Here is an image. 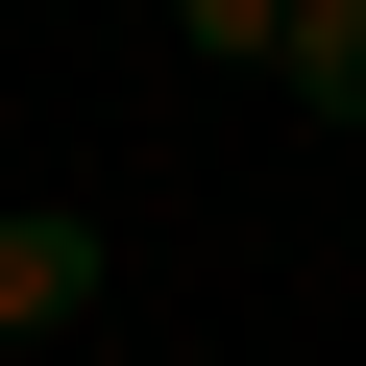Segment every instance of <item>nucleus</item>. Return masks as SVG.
Wrapping results in <instances>:
<instances>
[{
	"label": "nucleus",
	"mask_w": 366,
	"mask_h": 366,
	"mask_svg": "<svg viewBox=\"0 0 366 366\" xmlns=\"http://www.w3.org/2000/svg\"><path fill=\"white\" fill-rule=\"evenodd\" d=\"M98 269H122V244H98L74 196H0V342H74V317H98Z\"/></svg>",
	"instance_id": "obj_1"
},
{
	"label": "nucleus",
	"mask_w": 366,
	"mask_h": 366,
	"mask_svg": "<svg viewBox=\"0 0 366 366\" xmlns=\"http://www.w3.org/2000/svg\"><path fill=\"white\" fill-rule=\"evenodd\" d=\"M269 74H293L317 122H366V0H293V25H269Z\"/></svg>",
	"instance_id": "obj_2"
}]
</instances>
